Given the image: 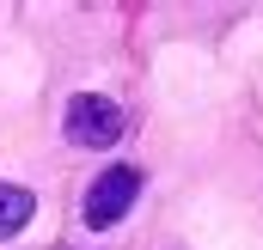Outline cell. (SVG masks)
<instances>
[{"label":"cell","instance_id":"3","mask_svg":"<svg viewBox=\"0 0 263 250\" xmlns=\"http://www.w3.org/2000/svg\"><path fill=\"white\" fill-rule=\"evenodd\" d=\"M31 214H37V195L18 183H0V238H18L25 226H31Z\"/></svg>","mask_w":263,"mask_h":250},{"label":"cell","instance_id":"2","mask_svg":"<svg viewBox=\"0 0 263 250\" xmlns=\"http://www.w3.org/2000/svg\"><path fill=\"white\" fill-rule=\"evenodd\" d=\"M62 134L73 140V147H110L117 134H123V110L110 104V98H98V92H80L73 104H67V116H62Z\"/></svg>","mask_w":263,"mask_h":250},{"label":"cell","instance_id":"1","mask_svg":"<svg viewBox=\"0 0 263 250\" xmlns=\"http://www.w3.org/2000/svg\"><path fill=\"white\" fill-rule=\"evenodd\" d=\"M135 201H141V171H135V165H110L98 183L86 189V207H80V220L104 232V226H117V220L129 214Z\"/></svg>","mask_w":263,"mask_h":250}]
</instances>
